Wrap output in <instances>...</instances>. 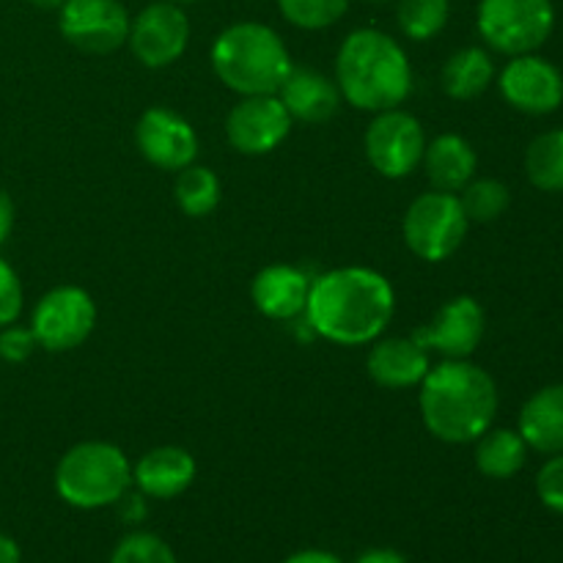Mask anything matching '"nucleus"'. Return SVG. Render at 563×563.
<instances>
[{
  "mask_svg": "<svg viewBox=\"0 0 563 563\" xmlns=\"http://www.w3.org/2000/svg\"><path fill=\"white\" fill-rule=\"evenodd\" d=\"M396 313V291L372 267H335L311 280L308 328L324 341L363 346L385 333Z\"/></svg>",
  "mask_w": 563,
  "mask_h": 563,
  "instance_id": "obj_1",
  "label": "nucleus"
},
{
  "mask_svg": "<svg viewBox=\"0 0 563 563\" xmlns=\"http://www.w3.org/2000/svg\"><path fill=\"white\" fill-rule=\"evenodd\" d=\"M498 385L471 361H443L421 383V421L434 440L449 445L476 443L498 416Z\"/></svg>",
  "mask_w": 563,
  "mask_h": 563,
  "instance_id": "obj_2",
  "label": "nucleus"
},
{
  "mask_svg": "<svg viewBox=\"0 0 563 563\" xmlns=\"http://www.w3.org/2000/svg\"><path fill=\"white\" fill-rule=\"evenodd\" d=\"M335 86L341 99L366 113L399 108L412 91V66L390 33L357 27L335 55Z\"/></svg>",
  "mask_w": 563,
  "mask_h": 563,
  "instance_id": "obj_3",
  "label": "nucleus"
},
{
  "mask_svg": "<svg viewBox=\"0 0 563 563\" xmlns=\"http://www.w3.org/2000/svg\"><path fill=\"white\" fill-rule=\"evenodd\" d=\"M284 38L264 22H234L212 44V69L240 97L278 93L291 69Z\"/></svg>",
  "mask_w": 563,
  "mask_h": 563,
  "instance_id": "obj_4",
  "label": "nucleus"
},
{
  "mask_svg": "<svg viewBox=\"0 0 563 563\" xmlns=\"http://www.w3.org/2000/svg\"><path fill=\"white\" fill-rule=\"evenodd\" d=\"M55 493L71 509L93 511L115 506L132 487V465L124 451L104 440L71 445L55 465Z\"/></svg>",
  "mask_w": 563,
  "mask_h": 563,
  "instance_id": "obj_5",
  "label": "nucleus"
},
{
  "mask_svg": "<svg viewBox=\"0 0 563 563\" xmlns=\"http://www.w3.org/2000/svg\"><path fill=\"white\" fill-rule=\"evenodd\" d=\"M467 229H471V220L462 209L460 196L443 190L421 192L407 207L405 220H401L407 251L429 264H440L454 256L465 242Z\"/></svg>",
  "mask_w": 563,
  "mask_h": 563,
  "instance_id": "obj_6",
  "label": "nucleus"
},
{
  "mask_svg": "<svg viewBox=\"0 0 563 563\" xmlns=\"http://www.w3.org/2000/svg\"><path fill=\"white\" fill-rule=\"evenodd\" d=\"M478 33L498 53H537L555 25L553 0H482L478 3Z\"/></svg>",
  "mask_w": 563,
  "mask_h": 563,
  "instance_id": "obj_7",
  "label": "nucleus"
},
{
  "mask_svg": "<svg viewBox=\"0 0 563 563\" xmlns=\"http://www.w3.org/2000/svg\"><path fill=\"white\" fill-rule=\"evenodd\" d=\"M97 328V302L82 286L64 284L36 302L31 330L47 352H71L88 341Z\"/></svg>",
  "mask_w": 563,
  "mask_h": 563,
  "instance_id": "obj_8",
  "label": "nucleus"
},
{
  "mask_svg": "<svg viewBox=\"0 0 563 563\" xmlns=\"http://www.w3.org/2000/svg\"><path fill=\"white\" fill-rule=\"evenodd\" d=\"M366 159L379 176L385 179H405L421 165L427 135H423L421 121L401 108L374 113L363 137Z\"/></svg>",
  "mask_w": 563,
  "mask_h": 563,
  "instance_id": "obj_9",
  "label": "nucleus"
},
{
  "mask_svg": "<svg viewBox=\"0 0 563 563\" xmlns=\"http://www.w3.org/2000/svg\"><path fill=\"white\" fill-rule=\"evenodd\" d=\"M132 16L121 0H64L58 9L60 36L91 55L115 53L126 44Z\"/></svg>",
  "mask_w": 563,
  "mask_h": 563,
  "instance_id": "obj_10",
  "label": "nucleus"
},
{
  "mask_svg": "<svg viewBox=\"0 0 563 563\" xmlns=\"http://www.w3.org/2000/svg\"><path fill=\"white\" fill-rule=\"evenodd\" d=\"M126 44L137 64H143L146 69H165L185 55L187 44H190V20L179 3H170V0L148 3L130 22Z\"/></svg>",
  "mask_w": 563,
  "mask_h": 563,
  "instance_id": "obj_11",
  "label": "nucleus"
},
{
  "mask_svg": "<svg viewBox=\"0 0 563 563\" xmlns=\"http://www.w3.org/2000/svg\"><path fill=\"white\" fill-rule=\"evenodd\" d=\"M291 115L278 93L242 97L225 115V137L231 148L245 157H264L275 152L291 132Z\"/></svg>",
  "mask_w": 563,
  "mask_h": 563,
  "instance_id": "obj_12",
  "label": "nucleus"
},
{
  "mask_svg": "<svg viewBox=\"0 0 563 563\" xmlns=\"http://www.w3.org/2000/svg\"><path fill=\"white\" fill-rule=\"evenodd\" d=\"M487 330V313L473 297L460 295L438 308L434 319L412 330V339L445 361H467L478 350Z\"/></svg>",
  "mask_w": 563,
  "mask_h": 563,
  "instance_id": "obj_13",
  "label": "nucleus"
},
{
  "mask_svg": "<svg viewBox=\"0 0 563 563\" xmlns=\"http://www.w3.org/2000/svg\"><path fill=\"white\" fill-rule=\"evenodd\" d=\"M135 146L159 170H181L198 157L196 130L185 115L168 108L143 110L135 124Z\"/></svg>",
  "mask_w": 563,
  "mask_h": 563,
  "instance_id": "obj_14",
  "label": "nucleus"
},
{
  "mask_svg": "<svg viewBox=\"0 0 563 563\" xmlns=\"http://www.w3.org/2000/svg\"><path fill=\"white\" fill-rule=\"evenodd\" d=\"M500 93L515 110L528 115H548L563 102V75L539 55H515L500 71Z\"/></svg>",
  "mask_w": 563,
  "mask_h": 563,
  "instance_id": "obj_15",
  "label": "nucleus"
},
{
  "mask_svg": "<svg viewBox=\"0 0 563 563\" xmlns=\"http://www.w3.org/2000/svg\"><path fill=\"white\" fill-rule=\"evenodd\" d=\"M311 278L295 264H269L251 280V300L262 317L275 322H295L306 317Z\"/></svg>",
  "mask_w": 563,
  "mask_h": 563,
  "instance_id": "obj_16",
  "label": "nucleus"
},
{
  "mask_svg": "<svg viewBox=\"0 0 563 563\" xmlns=\"http://www.w3.org/2000/svg\"><path fill=\"white\" fill-rule=\"evenodd\" d=\"M432 368V352L423 350L412 335L372 341L366 357V372L379 388L407 390L423 383Z\"/></svg>",
  "mask_w": 563,
  "mask_h": 563,
  "instance_id": "obj_17",
  "label": "nucleus"
},
{
  "mask_svg": "<svg viewBox=\"0 0 563 563\" xmlns=\"http://www.w3.org/2000/svg\"><path fill=\"white\" fill-rule=\"evenodd\" d=\"M196 456L181 445H157L132 465V484L137 493L154 500H174L196 482Z\"/></svg>",
  "mask_w": 563,
  "mask_h": 563,
  "instance_id": "obj_18",
  "label": "nucleus"
},
{
  "mask_svg": "<svg viewBox=\"0 0 563 563\" xmlns=\"http://www.w3.org/2000/svg\"><path fill=\"white\" fill-rule=\"evenodd\" d=\"M278 99L289 110L291 121L302 124H324L341 108V91L333 77L311 66H291L286 80L280 82Z\"/></svg>",
  "mask_w": 563,
  "mask_h": 563,
  "instance_id": "obj_19",
  "label": "nucleus"
},
{
  "mask_svg": "<svg viewBox=\"0 0 563 563\" xmlns=\"http://www.w3.org/2000/svg\"><path fill=\"white\" fill-rule=\"evenodd\" d=\"M421 165L427 170V179L432 181V190L460 192L476 176L478 157L467 137L443 132L434 141H427Z\"/></svg>",
  "mask_w": 563,
  "mask_h": 563,
  "instance_id": "obj_20",
  "label": "nucleus"
},
{
  "mask_svg": "<svg viewBox=\"0 0 563 563\" xmlns=\"http://www.w3.org/2000/svg\"><path fill=\"white\" fill-rule=\"evenodd\" d=\"M517 432L539 454H563V383L537 390L522 405Z\"/></svg>",
  "mask_w": 563,
  "mask_h": 563,
  "instance_id": "obj_21",
  "label": "nucleus"
},
{
  "mask_svg": "<svg viewBox=\"0 0 563 563\" xmlns=\"http://www.w3.org/2000/svg\"><path fill=\"white\" fill-rule=\"evenodd\" d=\"M495 80V64L487 49L462 47L449 55L440 71V86L456 102H471L482 97Z\"/></svg>",
  "mask_w": 563,
  "mask_h": 563,
  "instance_id": "obj_22",
  "label": "nucleus"
},
{
  "mask_svg": "<svg viewBox=\"0 0 563 563\" xmlns=\"http://www.w3.org/2000/svg\"><path fill=\"white\" fill-rule=\"evenodd\" d=\"M528 445L520 432L515 429H493L489 427L476 440V467L482 476L493 482H506L517 476L526 467Z\"/></svg>",
  "mask_w": 563,
  "mask_h": 563,
  "instance_id": "obj_23",
  "label": "nucleus"
},
{
  "mask_svg": "<svg viewBox=\"0 0 563 563\" xmlns=\"http://www.w3.org/2000/svg\"><path fill=\"white\" fill-rule=\"evenodd\" d=\"M174 198L187 218H207L218 209L220 198H223V185L212 168L192 163L176 170Z\"/></svg>",
  "mask_w": 563,
  "mask_h": 563,
  "instance_id": "obj_24",
  "label": "nucleus"
},
{
  "mask_svg": "<svg viewBox=\"0 0 563 563\" xmlns=\"http://www.w3.org/2000/svg\"><path fill=\"white\" fill-rule=\"evenodd\" d=\"M526 174L542 192H563V130H548L526 152Z\"/></svg>",
  "mask_w": 563,
  "mask_h": 563,
  "instance_id": "obj_25",
  "label": "nucleus"
},
{
  "mask_svg": "<svg viewBox=\"0 0 563 563\" xmlns=\"http://www.w3.org/2000/svg\"><path fill=\"white\" fill-rule=\"evenodd\" d=\"M456 196H460V203L471 223H493L511 203L509 187L500 179H489V176H482V179L473 176Z\"/></svg>",
  "mask_w": 563,
  "mask_h": 563,
  "instance_id": "obj_26",
  "label": "nucleus"
},
{
  "mask_svg": "<svg viewBox=\"0 0 563 563\" xmlns=\"http://www.w3.org/2000/svg\"><path fill=\"white\" fill-rule=\"evenodd\" d=\"M451 0H399L396 20L412 42H429L449 25Z\"/></svg>",
  "mask_w": 563,
  "mask_h": 563,
  "instance_id": "obj_27",
  "label": "nucleus"
},
{
  "mask_svg": "<svg viewBox=\"0 0 563 563\" xmlns=\"http://www.w3.org/2000/svg\"><path fill=\"white\" fill-rule=\"evenodd\" d=\"M278 9L289 25L302 31H324L341 22L350 11V0H278Z\"/></svg>",
  "mask_w": 563,
  "mask_h": 563,
  "instance_id": "obj_28",
  "label": "nucleus"
},
{
  "mask_svg": "<svg viewBox=\"0 0 563 563\" xmlns=\"http://www.w3.org/2000/svg\"><path fill=\"white\" fill-rule=\"evenodd\" d=\"M110 563H179L176 553L165 539L157 533L135 531L126 533L119 544L113 548Z\"/></svg>",
  "mask_w": 563,
  "mask_h": 563,
  "instance_id": "obj_29",
  "label": "nucleus"
},
{
  "mask_svg": "<svg viewBox=\"0 0 563 563\" xmlns=\"http://www.w3.org/2000/svg\"><path fill=\"white\" fill-rule=\"evenodd\" d=\"M22 302H25V295H22L20 275L5 258H0V328L20 319Z\"/></svg>",
  "mask_w": 563,
  "mask_h": 563,
  "instance_id": "obj_30",
  "label": "nucleus"
},
{
  "mask_svg": "<svg viewBox=\"0 0 563 563\" xmlns=\"http://www.w3.org/2000/svg\"><path fill=\"white\" fill-rule=\"evenodd\" d=\"M537 495L550 511L563 517V454H555L537 473Z\"/></svg>",
  "mask_w": 563,
  "mask_h": 563,
  "instance_id": "obj_31",
  "label": "nucleus"
},
{
  "mask_svg": "<svg viewBox=\"0 0 563 563\" xmlns=\"http://www.w3.org/2000/svg\"><path fill=\"white\" fill-rule=\"evenodd\" d=\"M36 350H38V341L31 328H22V324L16 322L0 328V361L25 363Z\"/></svg>",
  "mask_w": 563,
  "mask_h": 563,
  "instance_id": "obj_32",
  "label": "nucleus"
},
{
  "mask_svg": "<svg viewBox=\"0 0 563 563\" xmlns=\"http://www.w3.org/2000/svg\"><path fill=\"white\" fill-rule=\"evenodd\" d=\"M355 563H407V559L394 548H372L363 550L355 559Z\"/></svg>",
  "mask_w": 563,
  "mask_h": 563,
  "instance_id": "obj_33",
  "label": "nucleus"
},
{
  "mask_svg": "<svg viewBox=\"0 0 563 563\" xmlns=\"http://www.w3.org/2000/svg\"><path fill=\"white\" fill-rule=\"evenodd\" d=\"M11 229H14V201L5 190H0V247L9 240Z\"/></svg>",
  "mask_w": 563,
  "mask_h": 563,
  "instance_id": "obj_34",
  "label": "nucleus"
},
{
  "mask_svg": "<svg viewBox=\"0 0 563 563\" xmlns=\"http://www.w3.org/2000/svg\"><path fill=\"white\" fill-rule=\"evenodd\" d=\"M284 563H344L335 553L328 550H300V553L289 555Z\"/></svg>",
  "mask_w": 563,
  "mask_h": 563,
  "instance_id": "obj_35",
  "label": "nucleus"
},
{
  "mask_svg": "<svg viewBox=\"0 0 563 563\" xmlns=\"http://www.w3.org/2000/svg\"><path fill=\"white\" fill-rule=\"evenodd\" d=\"M0 563H22L20 544L5 533H0Z\"/></svg>",
  "mask_w": 563,
  "mask_h": 563,
  "instance_id": "obj_36",
  "label": "nucleus"
},
{
  "mask_svg": "<svg viewBox=\"0 0 563 563\" xmlns=\"http://www.w3.org/2000/svg\"><path fill=\"white\" fill-rule=\"evenodd\" d=\"M31 5H36V9H60L64 5V0H27Z\"/></svg>",
  "mask_w": 563,
  "mask_h": 563,
  "instance_id": "obj_37",
  "label": "nucleus"
},
{
  "mask_svg": "<svg viewBox=\"0 0 563 563\" xmlns=\"http://www.w3.org/2000/svg\"><path fill=\"white\" fill-rule=\"evenodd\" d=\"M170 3H179V5H185V3H198V0H170Z\"/></svg>",
  "mask_w": 563,
  "mask_h": 563,
  "instance_id": "obj_38",
  "label": "nucleus"
},
{
  "mask_svg": "<svg viewBox=\"0 0 563 563\" xmlns=\"http://www.w3.org/2000/svg\"><path fill=\"white\" fill-rule=\"evenodd\" d=\"M372 3H390V0H372Z\"/></svg>",
  "mask_w": 563,
  "mask_h": 563,
  "instance_id": "obj_39",
  "label": "nucleus"
}]
</instances>
